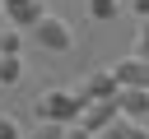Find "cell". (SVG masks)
<instances>
[{
	"label": "cell",
	"instance_id": "6da1fadb",
	"mask_svg": "<svg viewBox=\"0 0 149 139\" xmlns=\"http://www.w3.org/2000/svg\"><path fill=\"white\" fill-rule=\"evenodd\" d=\"M33 111H37V125H42V120H47V125H74L79 111H84V97H79L74 88H47V93H37Z\"/></svg>",
	"mask_w": 149,
	"mask_h": 139
},
{
	"label": "cell",
	"instance_id": "7a4b0ae2",
	"mask_svg": "<svg viewBox=\"0 0 149 139\" xmlns=\"http://www.w3.org/2000/svg\"><path fill=\"white\" fill-rule=\"evenodd\" d=\"M33 37H37V46H42V51H51V56H65V51L74 46L70 23H65V19H56V14H42V19L33 23Z\"/></svg>",
	"mask_w": 149,
	"mask_h": 139
},
{
	"label": "cell",
	"instance_id": "3957f363",
	"mask_svg": "<svg viewBox=\"0 0 149 139\" xmlns=\"http://www.w3.org/2000/svg\"><path fill=\"white\" fill-rule=\"evenodd\" d=\"M74 93L84 102H107V97H116V79H112V70H88Z\"/></svg>",
	"mask_w": 149,
	"mask_h": 139
},
{
	"label": "cell",
	"instance_id": "277c9868",
	"mask_svg": "<svg viewBox=\"0 0 149 139\" xmlns=\"http://www.w3.org/2000/svg\"><path fill=\"white\" fill-rule=\"evenodd\" d=\"M116 116H121V111H116V97H107V102H84V111H79L74 125H84L88 134H98V130H107Z\"/></svg>",
	"mask_w": 149,
	"mask_h": 139
},
{
	"label": "cell",
	"instance_id": "5b68a950",
	"mask_svg": "<svg viewBox=\"0 0 149 139\" xmlns=\"http://www.w3.org/2000/svg\"><path fill=\"white\" fill-rule=\"evenodd\" d=\"M112 79H116V88H149V60L126 56L112 65Z\"/></svg>",
	"mask_w": 149,
	"mask_h": 139
},
{
	"label": "cell",
	"instance_id": "8992f818",
	"mask_svg": "<svg viewBox=\"0 0 149 139\" xmlns=\"http://www.w3.org/2000/svg\"><path fill=\"white\" fill-rule=\"evenodd\" d=\"M0 5H5L9 28H19V32H23V28H33V23L47 14V5H42V0H0Z\"/></svg>",
	"mask_w": 149,
	"mask_h": 139
},
{
	"label": "cell",
	"instance_id": "52a82bcc",
	"mask_svg": "<svg viewBox=\"0 0 149 139\" xmlns=\"http://www.w3.org/2000/svg\"><path fill=\"white\" fill-rule=\"evenodd\" d=\"M116 111H121L126 120L149 116V88H116Z\"/></svg>",
	"mask_w": 149,
	"mask_h": 139
},
{
	"label": "cell",
	"instance_id": "ba28073f",
	"mask_svg": "<svg viewBox=\"0 0 149 139\" xmlns=\"http://www.w3.org/2000/svg\"><path fill=\"white\" fill-rule=\"evenodd\" d=\"M19 74H23V60L19 56H0V83L9 88V83H19Z\"/></svg>",
	"mask_w": 149,
	"mask_h": 139
},
{
	"label": "cell",
	"instance_id": "9c48e42d",
	"mask_svg": "<svg viewBox=\"0 0 149 139\" xmlns=\"http://www.w3.org/2000/svg\"><path fill=\"white\" fill-rule=\"evenodd\" d=\"M23 51V32L19 28H0V56H19Z\"/></svg>",
	"mask_w": 149,
	"mask_h": 139
},
{
	"label": "cell",
	"instance_id": "30bf717a",
	"mask_svg": "<svg viewBox=\"0 0 149 139\" xmlns=\"http://www.w3.org/2000/svg\"><path fill=\"white\" fill-rule=\"evenodd\" d=\"M116 9H121V0H88V14H93L98 23H107V19H116Z\"/></svg>",
	"mask_w": 149,
	"mask_h": 139
},
{
	"label": "cell",
	"instance_id": "8fae6325",
	"mask_svg": "<svg viewBox=\"0 0 149 139\" xmlns=\"http://www.w3.org/2000/svg\"><path fill=\"white\" fill-rule=\"evenodd\" d=\"M126 130H130V120H126V116H116V120H112L107 130H98L93 139H126Z\"/></svg>",
	"mask_w": 149,
	"mask_h": 139
},
{
	"label": "cell",
	"instance_id": "7c38bea8",
	"mask_svg": "<svg viewBox=\"0 0 149 139\" xmlns=\"http://www.w3.org/2000/svg\"><path fill=\"white\" fill-rule=\"evenodd\" d=\"M135 56L140 60H149V19L140 23V32H135Z\"/></svg>",
	"mask_w": 149,
	"mask_h": 139
},
{
	"label": "cell",
	"instance_id": "4fadbf2b",
	"mask_svg": "<svg viewBox=\"0 0 149 139\" xmlns=\"http://www.w3.org/2000/svg\"><path fill=\"white\" fill-rule=\"evenodd\" d=\"M0 139H23V130H19L14 116H0Z\"/></svg>",
	"mask_w": 149,
	"mask_h": 139
},
{
	"label": "cell",
	"instance_id": "5bb4252c",
	"mask_svg": "<svg viewBox=\"0 0 149 139\" xmlns=\"http://www.w3.org/2000/svg\"><path fill=\"white\" fill-rule=\"evenodd\" d=\"M33 139H65V125H47V120H42Z\"/></svg>",
	"mask_w": 149,
	"mask_h": 139
},
{
	"label": "cell",
	"instance_id": "9a60e30c",
	"mask_svg": "<svg viewBox=\"0 0 149 139\" xmlns=\"http://www.w3.org/2000/svg\"><path fill=\"white\" fill-rule=\"evenodd\" d=\"M65 139H93V134H88L84 125H65Z\"/></svg>",
	"mask_w": 149,
	"mask_h": 139
},
{
	"label": "cell",
	"instance_id": "2e32d148",
	"mask_svg": "<svg viewBox=\"0 0 149 139\" xmlns=\"http://www.w3.org/2000/svg\"><path fill=\"white\" fill-rule=\"evenodd\" d=\"M126 139H149V130H140V125H130V130H126Z\"/></svg>",
	"mask_w": 149,
	"mask_h": 139
},
{
	"label": "cell",
	"instance_id": "e0dca14e",
	"mask_svg": "<svg viewBox=\"0 0 149 139\" xmlns=\"http://www.w3.org/2000/svg\"><path fill=\"white\" fill-rule=\"evenodd\" d=\"M135 14H140V19H149V0H135Z\"/></svg>",
	"mask_w": 149,
	"mask_h": 139
}]
</instances>
